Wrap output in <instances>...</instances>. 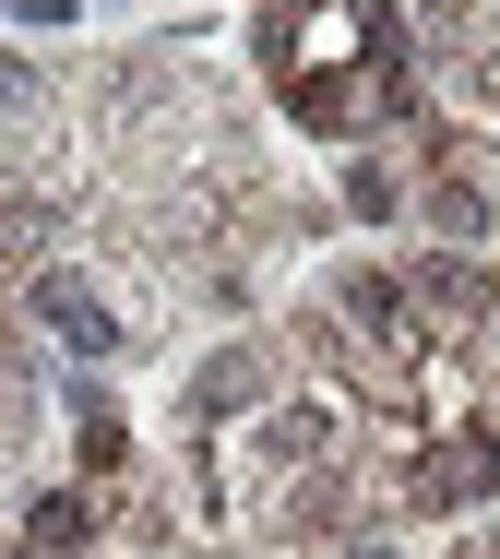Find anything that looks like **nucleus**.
I'll return each mask as SVG.
<instances>
[{
    "label": "nucleus",
    "mask_w": 500,
    "mask_h": 559,
    "mask_svg": "<svg viewBox=\"0 0 500 559\" xmlns=\"http://www.w3.org/2000/svg\"><path fill=\"white\" fill-rule=\"evenodd\" d=\"M500 500V429H441L405 464V512H477Z\"/></svg>",
    "instance_id": "f03ea898"
},
{
    "label": "nucleus",
    "mask_w": 500,
    "mask_h": 559,
    "mask_svg": "<svg viewBox=\"0 0 500 559\" xmlns=\"http://www.w3.org/2000/svg\"><path fill=\"white\" fill-rule=\"evenodd\" d=\"M48 108V84H36V72H24V60H0V131H24V119Z\"/></svg>",
    "instance_id": "0eeeda50"
},
{
    "label": "nucleus",
    "mask_w": 500,
    "mask_h": 559,
    "mask_svg": "<svg viewBox=\"0 0 500 559\" xmlns=\"http://www.w3.org/2000/svg\"><path fill=\"white\" fill-rule=\"evenodd\" d=\"M262 72L286 84V108L334 143H370L393 119H417L405 84V12L393 0H274L262 12Z\"/></svg>",
    "instance_id": "f257e3e1"
},
{
    "label": "nucleus",
    "mask_w": 500,
    "mask_h": 559,
    "mask_svg": "<svg viewBox=\"0 0 500 559\" xmlns=\"http://www.w3.org/2000/svg\"><path fill=\"white\" fill-rule=\"evenodd\" d=\"M346 215H358V226L405 215V167H393V155H358V167H346Z\"/></svg>",
    "instance_id": "39448f33"
},
{
    "label": "nucleus",
    "mask_w": 500,
    "mask_h": 559,
    "mask_svg": "<svg viewBox=\"0 0 500 559\" xmlns=\"http://www.w3.org/2000/svg\"><path fill=\"white\" fill-rule=\"evenodd\" d=\"M24 310H36V334H60L72 357H120L131 345V322L84 286V274H24Z\"/></svg>",
    "instance_id": "7ed1b4c3"
},
{
    "label": "nucleus",
    "mask_w": 500,
    "mask_h": 559,
    "mask_svg": "<svg viewBox=\"0 0 500 559\" xmlns=\"http://www.w3.org/2000/svg\"><path fill=\"white\" fill-rule=\"evenodd\" d=\"M262 405H274V345H215L191 417H262Z\"/></svg>",
    "instance_id": "20e7f679"
},
{
    "label": "nucleus",
    "mask_w": 500,
    "mask_h": 559,
    "mask_svg": "<svg viewBox=\"0 0 500 559\" xmlns=\"http://www.w3.org/2000/svg\"><path fill=\"white\" fill-rule=\"evenodd\" d=\"M84 536H96V500H84V488H48V500L24 512V548H84Z\"/></svg>",
    "instance_id": "423d86ee"
}]
</instances>
